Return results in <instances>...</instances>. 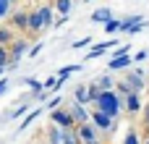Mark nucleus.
<instances>
[{"instance_id": "nucleus-1", "label": "nucleus", "mask_w": 149, "mask_h": 144, "mask_svg": "<svg viewBox=\"0 0 149 144\" xmlns=\"http://www.w3.org/2000/svg\"><path fill=\"white\" fill-rule=\"evenodd\" d=\"M94 105H97L100 113H105L110 118H118V113H120V97L115 92H100V97H97Z\"/></svg>"}, {"instance_id": "nucleus-2", "label": "nucleus", "mask_w": 149, "mask_h": 144, "mask_svg": "<svg viewBox=\"0 0 149 144\" xmlns=\"http://www.w3.org/2000/svg\"><path fill=\"white\" fill-rule=\"evenodd\" d=\"M45 26H52V8L50 5H42L39 10L29 13V26L26 29L37 31V29H45Z\"/></svg>"}, {"instance_id": "nucleus-3", "label": "nucleus", "mask_w": 149, "mask_h": 144, "mask_svg": "<svg viewBox=\"0 0 149 144\" xmlns=\"http://www.w3.org/2000/svg\"><path fill=\"white\" fill-rule=\"evenodd\" d=\"M76 134H79V142L81 144H100V136H97V129L86 121V123H79L76 126Z\"/></svg>"}, {"instance_id": "nucleus-4", "label": "nucleus", "mask_w": 149, "mask_h": 144, "mask_svg": "<svg viewBox=\"0 0 149 144\" xmlns=\"http://www.w3.org/2000/svg\"><path fill=\"white\" fill-rule=\"evenodd\" d=\"M50 118L55 121L58 129H73V126H76L73 118H71V113H68V110H60V108H58V110H50Z\"/></svg>"}, {"instance_id": "nucleus-5", "label": "nucleus", "mask_w": 149, "mask_h": 144, "mask_svg": "<svg viewBox=\"0 0 149 144\" xmlns=\"http://www.w3.org/2000/svg\"><path fill=\"white\" fill-rule=\"evenodd\" d=\"M89 121H94L92 126H94V129H102V131H113V129H115V118H110V115H105V113H100V110H94Z\"/></svg>"}, {"instance_id": "nucleus-6", "label": "nucleus", "mask_w": 149, "mask_h": 144, "mask_svg": "<svg viewBox=\"0 0 149 144\" xmlns=\"http://www.w3.org/2000/svg\"><path fill=\"white\" fill-rule=\"evenodd\" d=\"M24 50H26V39H16V42L10 45V55H8V58H10V66H18Z\"/></svg>"}, {"instance_id": "nucleus-7", "label": "nucleus", "mask_w": 149, "mask_h": 144, "mask_svg": "<svg viewBox=\"0 0 149 144\" xmlns=\"http://www.w3.org/2000/svg\"><path fill=\"white\" fill-rule=\"evenodd\" d=\"M68 113H71V118H73V123H76V126L89 121V113H86V110H84V105H79V102H73V105L68 108Z\"/></svg>"}, {"instance_id": "nucleus-8", "label": "nucleus", "mask_w": 149, "mask_h": 144, "mask_svg": "<svg viewBox=\"0 0 149 144\" xmlns=\"http://www.w3.org/2000/svg\"><path fill=\"white\" fill-rule=\"evenodd\" d=\"M126 84L131 87V92H134V94H139V92L144 89V79H141V71H134V73L126 79Z\"/></svg>"}, {"instance_id": "nucleus-9", "label": "nucleus", "mask_w": 149, "mask_h": 144, "mask_svg": "<svg viewBox=\"0 0 149 144\" xmlns=\"http://www.w3.org/2000/svg\"><path fill=\"white\" fill-rule=\"evenodd\" d=\"M134 60L128 58V55H120V58H110V63H107V68L110 71H120V68H128Z\"/></svg>"}, {"instance_id": "nucleus-10", "label": "nucleus", "mask_w": 149, "mask_h": 144, "mask_svg": "<svg viewBox=\"0 0 149 144\" xmlns=\"http://www.w3.org/2000/svg\"><path fill=\"white\" fill-rule=\"evenodd\" d=\"M60 144H81V142H79V134H76V126L60 131Z\"/></svg>"}, {"instance_id": "nucleus-11", "label": "nucleus", "mask_w": 149, "mask_h": 144, "mask_svg": "<svg viewBox=\"0 0 149 144\" xmlns=\"http://www.w3.org/2000/svg\"><path fill=\"white\" fill-rule=\"evenodd\" d=\"M92 21H97V24H107V21H113V10H110V8H97V10L92 13Z\"/></svg>"}, {"instance_id": "nucleus-12", "label": "nucleus", "mask_w": 149, "mask_h": 144, "mask_svg": "<svg viewBox=\"0 0 149 144\" xmlns=\"http://www.w3.org/2000/svg\"><path fill=\"white\" fill-rule=\"evenodd\" d=\"M139 24H144V16H141V13L128 16V18H123V21H120V31H128L131 26H139Z\"/></svg>"}, {"instance_id": "nucleus-13", "label": "nucleus", "mask_w": 149, "mask_h": 144, "mask_svg": "<svg viewBox=\"0 0 149 144\" xmlns=\"http://www.w3.org/2000/svg\"><path fill=\"white\" fill-rule=\"evenodd\" d=\"M94 84L100 87V92H113V89H115V81H113L110 76H100Z\"/></svg>"}, {"instance_id": "nucleus-14", "label": "nucleus", "mask_w": 149, "mask_h": 144, "mask_svg": "<svg viewBox=\"0 0 149 144\" xmlns=\"http://www.w3.org/2000/svg\"><path fill=\"white\" fill-rule=\"evenodd\" d=\"M126 108H128V113H136V110L141 108V102H139V94H134V92H131V94L126 97Z\"/></svg>"}, {"instance_id": "nucleus-15", "label": "nucleus", "mask_w": 149, "mask_h": 144, "mask_svg": "<svg viewBox=\"0 0 149 144\" xmlns=\"http://www.w3.org/2000/svg\"><path fill=\"white\" fill-rule=\"evenodd\" d=\"M55 8H58V13H60V16H68V13H71V8H73V0H58V3H55Z\"/></svg>"}, {"instance_id": "nucleus-16", "label": "nucleus", "mask_w": 149, "mask_h": 144, "mask_svg": "<svg viewBox=\"0 0 149 144\" xmlns=\"http://www.w3.org/2000/svg\"><path fill=\"white\" fill-rule=\"evenodd\" d=\"M79 68H81V66H63V68H60V73H58V79H63V81H65V79H68V76H73Z\"/></svg>"}, {"instance_id": "nucleus-17", "label": "nucleus", "mask_w": 149, "mask_h": 144, "mask_svg": "<svg viewBox=\"0 0 149 144\" xmlns=\"http://www.w3.org/2000/svg\"><path fill=\"white\" fill-rule=\"evenodd\" d=\"M39 113H42V110H31V113H26V121H21L18 131H26V126H31V123H34V118H37Z\"/></svg>"}, {"instance_id": "nucleus-18", "label": "nucleus", "mask_w": 149, "mask_h": 144, "mask_svg": "<svg viewBox=\"0 0 149 144\" xmlns=\"http://www.w3.org/2000/svg\"><path fill=\"white\" fill-rule=\"evenodd\" d=\"M24 84H26V87H29V89H31L34 94H37V92H42V81H37L34 76H29V79H24Z\"/></svg>"}, {"instance_id": "nucleus-19", "label": "nucleus", "mask_w": 149, "mask_h": 144, "mask_svg": "<svg viewBox=\"0 0 149 144\" xmlns=\"http://www.w3.org/2000/svg\"><path fill=\"white\" fill-rule=\"evenodd\" d=\"M97 97H100V87L97 84L86 87V102H97Z\"/></svg>"}, {"instance_id": "nucleus-20", "label": "nucleus", "mask_w": 149, "mask_h": 144, "mask_svg": "<svg viewBox=\"0 0 149 144\" xmlns=\"http://www.w3.org/2000/svg\"><path fill=\"white\" fill-rule=\"evenodd\" d=\"M13 24L21 26V29H26V26H29V16H26V13H16V16H13Z\"/></svg>"}, {"instance_id": "nucleus-21", "label": "nucleus", "mask_w": 149, "mask_h": 144, "mask_svg": "<svg viewBox=\"0 0 149 144\" xmlns=\"http://www.w3.org/2000/svg\"><path fill=\"white\" fill-rule=\"evenodd\" d=\"M73 97H76V102H79V105H86V87H76Z\"/></svg>"}, {"instance_id": "nucleus-22", "label": "nucleus", "mask_w": 149, "mask_h": 144, "mask_svg": "<svg viewBox=\"0 0 149 144\" xmlns=\"http://www.w3.org/2000/svg\"><path fill=\"white\" fill-rule=\"evenodd\" d=\"M10 42H13V34H10V29H0V47L10 45Z\"/></svg>"}, {"instance_id": "nucleus-23", "label": "nucleus", "mask_w": 149, "mask_h": 144, "mask_svg": "<svg viewBox=\"0 0 149 144\" xmlns=\"http://www.w3.org/2000/svg\"><path fill=\"white\" fill-rule=\"evenodd\" d=\"M60 131H63V129L52 126V129H50V142H47V144H60Z\"/></svg>"}, {"instance_id": "nucleus-24", "label": "nucleus", "mask_w": 149, "mask_h": 144, "mask_svg": "<svg viewBox=\"0 0 149 144\" xmlns=\"http://www.w3.org/2000/svg\"><path fill=\"white\" fill-rule=\"evenodd\" d=\"M8 63H10L8 50H5V47H0V71H5V68H8Z\"/></svg>"}, {"instance_id": "nucleus-25", "label": "nucleus", "mask_w": 149, "mask_h": 144, "mask_svg": "<svg viewBox=\"0 0 149 144\" xmlns=\"http://www.w3.org/2000/svg\"><path fill=\"white\" fill-rule=\"evenodd\" d=\"M118 29H120V21H118V18H113V21L105 24V31H107V34H113V31H118Z\"/></svg>"}, {"instance_id": "nucleus-26", "label": "nucleus", "mask_w": 149, "mask_h": 144, "mask_svg": "<svg viewBox=\"0 0 149 144\" xmlns=\"http://www.w3.org/2000/svg\"><path fill=\"white\" fill-rule=\"evenodd\" d=\"M26 110H29V102H24V105H18L13 113H10V118H21V115H26Z\"/></svg>"}, {"instance_id": "nucleus-27", "label": "nucleus", "mask_w": 149, "mask_h": 144, "mask_svg": "<svg viewBox=\"0 0 149 144\" xmlns=\"http://www.w3.org/2000/svg\"><path fill=\"white\" fill-rule=\"evenodd\" d=\"M123 144H141V142H139L136 131H128V134H126V139H123Z\"/></svg>"}, {"instance_id": "nucleus-28", "label": "nucleus", "mask_w": 149, "mask_h": 144, "mask_svg": "<svg viewBox=\"0 0 149 144\" xmlns=\"http://www.w3.org/2000/svg\"><path fill=\"white\" fill-rule=\"evenodd\" d=\"M60 102H63V97H60V94H55V97L47 102V108H50V110H58V108H60Z\"/></svg>"}, {"instance_id": "nucleus-29", "label": "nucleus", "mask_w": 149, "mask_h": 144, "mask_svg": "<svg viewBox=\"0 0 149 144\" xmlns=\"http://www.w3.org/2000/svg\"><path fill=\"white\" fill-rule=\"evenodd\" d=\"M8 13H10V3L8 0H0V18H5Z\"/></svg>"}, {"instance_id": "nucleus-30", "label": "nucleus", "mask_w": 149, "mask_h": 144, "mask_svg": "<svg viewBox=\"0 0 149 144\" xmlns=\"http://www.w3.org/2000/svg\"><path fill=\"white\" fill-rule=\"evenodd\" d=\"M149 55H147V50H139V52H136V55H134V58H131V60H136V63H141V60H147Z\"/></svg>"}, {"instance_id": "nucleus-31", "label": "nucleus", "mask_w": 149, "mask_h": 144, "mask_svg": "<svg viewBox=\"0 0 149 144\" xmlns=\"http://www.w3.org/2000/svg\"><path fill=\"white\" fill-rule=\"evenodd\" d=\"M86 45H92V37H84V39L73 42V47H86Z\"/></svg>"}, {"instance_id": "nucleus-32", "label": "nucleus", "mask_w": 149, "mask_h": 144, "mask_svg": "<svg viewBox=\"0 0 149 144\" xmlns=\"http://www.w3.org/2000/svg\"><path fill=\"white\" fill-rule=\"evenodd\" d=\"M39 50H42V42H37V45L29 50V58H37V55H39Z\"/></svg>"}, {"instance_id": "nucleus-33", "label": "nucleus", "mask_w": 149, "mask_h": 144, "mask_svg": "<svg viewBox=\"0 0 149 144\" xmlns=\"http://www.w3.org/2000/svg\"><path fill=\"white\" fill-rule=\"evenodd\" d=\"M5 92H8V81H5V79H0V94H5Z\"/></svg>"}, {"instance_id": "nucleus-34", "label": "nucleus", "mask_w": 149, "mask_h": 144, "mask_svg": "<svg viewBox=\"0 0 149 144\" xmlns=\"http://www.w3.org/2000/svg\"><path fill=\"white\" fill-rule=\"evenodd\" d=\"M144 123H147V126H149V105H147V108H144Z\"/></svg>"}, {"instance_id": "nucleus-35", "label": "nucleus", "mask_w": 149, "mask_h": 144, "mask_svg": "<svg viewBox=\"0 0 149 144\" xmlns=\"http://www.w3.org/2000/svg\"><path fill=\"white\" fill-rule=\"evenodd\" d=\"M3 73H5V71H0V76H3Z\"/></svg>"}, {"instance_id": "nucleus-36", "label": "nucleus", "mask_w": 149, "mask_h": 144, "mask_svg": "<svg viewBox=\"0 0 149 144\" xmlns=\"http://www.w3.org/2000/svg\"><path fill=\"white\" fill-rule=\"evenodd\" d=\"M144 144H149V139H147V142H144Z\"/></svg>"}, {"instance_id": "nucleus-37", "label": "nucleus", "mask_w": 149, "mask_h": 144, "mask_svg": "<svg viewBox=\"0 0 149 144\" xmlns=\"http://www.w3.org/2000/svg\"><path fill=\"white\" fill-rule=\"evenodd\" d=\"M8 3H13V0H8Z\"/></svg>"}, {"instance_id": "nucleus-38", "label": "nucleus", "mask_w": 149, "mask_h": 144, "mask_svg": "<svg viewBox=\"0 0 149 144\" xmlns=\"http://www.w3.org/2000/svg\"><path fill=\"white\" fill-rule=\"evenodd\" d=\"M86 3H89V0H86Z\"/></svg>"}]
</instances>
